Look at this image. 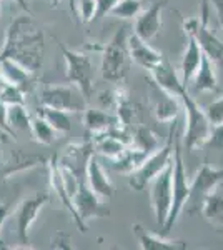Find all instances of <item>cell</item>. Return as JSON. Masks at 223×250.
Segmentation results:
<instances>
[{
  "label": "cell",
  "instance_id": "obj_21",
  "mask_svg": "<svg viewBox=\"0 0 223 250\" xmlns=\"http://www.w3.org/2000/svg\"><path fill=\"white\" fill-rule=\"evenodd\" d=\"M120 120L117 115H112L100 108H85L83 114V125L90 135L103 134V132L110 130L113 125H117Z\"/></svg>",
  "mask_w": 223,
  "mask_h": 250
},
{
  "label": "cell",
  "instance_id": "obj_20",
  "mask_svg": "<svg viewBox=\"0 0 223 250\" xmlns=\"http://www.w3.org/2000/svg\"><path fill=\"white\" fill-rule=\"evenodd\" d=\"M186 40H188V43H186L185 54H183V57H182L180 77H182V82L185 83V87H188V83L192 82L193 75L197 74L198 67H200L203 52H202V48L193 35H186Z\"/></svg>",
  "mask_w": 223,
  "mask_h": 250
},
{
  "label": "cell",
  "instance_id": "obj_10",
  "mask_svg": "<svg viewBox=\"0 0 223 250\" xmlns=\"http://www.w3.org/2000/svg\"><path fill=\"white\" fill-rule=\"evenodd\" d=\"M183 30L186 35H193L197 39L203 55H206L213 63H223V42L210 30L208 23L200 22L198 17H190L183 20Z\"/></svg>",
  "mask_w": 223,
  "mask_h": 250
},
{
  "label": "cell",
  "instance_id": "obj_16",
  "mask_svg": "<svg viewBox=\"0 0 223 250\" xmlns=\"http://www.w3.org/2000/svg\"><path fill=\"white\" fill-rule=\"evenodd\" d=\"M127 47H128V55H130L132 62L148 72L155 65H158V63L162 62V59H163L162 52L153 48L147 40L140 39L137 34H128Z\"/></svg>",
  "mask_w": 223,
  "mask_h": 250
},
{
  "label": "cell",
  "instance_id": "obj_40",
  "mask_svg": "<svg viewBox=\"0 0 223 250\" xmlns=\"http://www.w3.org/2000/svg\"><path fill=\"white\" fill-rule=\"evenodd\" d=\"M210 3H212V9H215L218 25H220L223 30V0H210Z\"/></svg>",
  "mask_w": 223,
  "mask_h": 250
},
{
  "label": "cell",
  "instance_id": "obj_7",
  "mask_svg": "<svg viewBox=\"0 0 223 250\" xmlns=\"http://www.w3.org/2000/svg\"><path fill=\"white\" fill-rule=\"evenodd\" d=\"M60 52H62L63 59H65L67 65V80L68 83H74L82 90V94L87 97H92L93 92V79H95V72H93L92 60L88 55L82 54V52L70 50L63 43H59Z\"/></svg>",
  "mask_w": 223,
  "mask_h": 250
},
{
  "label": "cell",
  "instance_id": "obj_18",
  "mask_svg": "<svg viewBox=\"0 0 223 250\" xmlns=\"http://www.w3.org/2000/svg\"><path fill=\"white\" fill-rule=\"evenodd\" d=\"M85 180H87L88 187H90L100 199H112L113 193H115L112 180L108 179L107 172L103 170L100 162L95 159V155H92L87 162V167H85Z\"/></svg>",
  "mask_w": 223,
  "mask_h": 250
},
{
  "label": "cell",
  "instance_id": "obj_11",
  "mask_svg": "<svg viewBox=\"0 0 223 250\" xmlns=\"http://www.w3.org/2000/svg\"><path fill=\"white\" fill-rule=\"evenodd\" d=\"M72 202H74L75 212L79 213L80 220H82L85 225H87V220H90V219L110 215V210L100 202V197L88 187L85 179L79 180L77 190L74 193V197H72Z\"/></svg>",
  "mask_w": 223,
  "mask_h": 250
},
{
  "label": "cell",
  "instance_id": "obj_12",
  "mask_svg": "<svg viewBox=\"0 0 223 250\" xmlns=\"http://www.w3.org/2000/svg\"><path fill=\"white\" fill-rule=\"evenodd\" d=\"M50 195L47 192L37 193V195L30 197V199L22 200L20 204L17 215H15V224H17V235L20 244H23V247L28 244V230L35 224L40 210L43 208V205L48 202Z\"/></svg>",
  "mask_w": 223,
  "mask_h": 250
},
{
  "label": "cell",
  "instance_id": "obj_24",
  "mask_svg": "<svg viewBox=\"0 0 223 250\" xmlns=\"http://www.w3.org/2000/svg\"><path fill=\"white\" fill-rule=\"evenodd\" d=\"M200 213L210 225L223 230V193L218 188H215L205 197Z\"/></svg>",
  "mask_w": 223,
  "mask_h": 250
},
{
  "label": "cell",
  "instance_id": "obj_25",
  "mask_svg": "<svg viewBox=\"0 0 223 250\" xmlns=\"http://www.w3.org/2000/svg\"><path fill=\"white\" fill-rule=\"evenodd\" d=\"M147 155L148 154H145V152L140 150V148L133 147V145H128V147L123 150V154L120 157H117L115 160H112V168L115 172L130 175L133 170H137V168L140 167L142 162L147 159Z\"/></svg>",
  "mask_w": 223,
  "mask_h": 250
},
{
  "label": "cell",
  "instance_id": "obj_2",
  "mask_svg": "<svg viewBox=\"0 0 223 250\" xmlns=\"http://www.w3.org/2000/svg\"><path fill=\"white\" fill-rule=\"evenodd\" d=\"M177 127H178L177 120H173L165 145H160L155 152L148 154L147 159L142 162L140 167L128 175V185H130L133 190H143L158 173L173 160V147H175V139H177Z\"/></svg>",
  "mask_w": 223,
  "mask_h": 250
},
{
  "label": "cell",
  "instance_id": "obj_45",
  "mask_svg": "<svg viewBox=\"0 0 223 250\" xmlns=\"http://www.w3.org/2000/svg\"><path fill=\"white\" fill-rule=\"evenodd\" d=\"M7 83H9V82H7V80H5V79H3V77H2V75H0V92H2V88H3V87H5V85H7Z\"/></svg>",
  "mask_w": 223,
  "mask_h": 250
},
{
  "label": "cell",
  "instance_id": "obj_31",
  "mask_svg": "<svg viewBox=\"0 0 223 250\" xmlns=\"http://www.w3.org/2000/svg\"><path fill=\"white\" fill-rule=\"evenodd\" d=\"M30 132L32 137H34L35 142L42 144V145H50L54 144L55 137H57V130L52 127L50 124L47 122L45 119H42L40 115L34 117L30 122Z\"/></svg>",
  "mask_w": 223,
  "mask_h": 250
},
{
  "label": "cell",
  "instance_id": "obj_38",
  "mask_svg": "<svg viewBox=\"0 0 223 250\" xmlns=\"http://www.w3.org/2000/svg\"><path fill=\"white\" fill-rule=\"evenodd\" d=\"M52 247H55V249H72L70 237H67L63 232H59L54 239H52Z\"/></svg>",
  "mask_w": 223,
  "mask_h": 250
},
{
  "label": "cell",
  "instance_id": "obj_44",
  "mask_svg": "<svg viewBox=\"0 0 223 250\" xmlns=\"http://www.w3.org/2000/svg\"><path fill=\"white\" fill-rule=\"evenodd\" d=\"M15 3H19L20 7H22L23 10H27V14H30V7H28V3H27V0H14Z\"/></svg>",
  "mask_w": 223,
  "mask_h": 250
},
{
  "label": "cell",
  "instance_id": "obj_28",
  "mask_svg": "<svg viewBox=\"0 0 223 250\" xmlns=\"http://www.w3.org/2000/svg\"><path fill=\"white\" fill-rule=\"evenodd\" d=\"M7 122H9V127L14 134L22 130H30L32 119L25 108V104L7 105Z\"/></svg>",
  "mask_w": 223,
  "mask_h": 250
},
{
  "label": "cell",
  "instance_id": "obj_26",
  "mask_svg": "<svg viewBox=\"0 0 223 250\" xmlns=\"http://www.w3.org/2000/svg\"><path fill=\"white\" fill-rule=\"evenodd\" d=\"M92 142H93V148H95L100 155L107 157V159H110V160H115L117 157H120L123 154L125 148L128 147V145L120 142L119 139H115V137L110 135L108 132L92 135Z\"/></svg>",
  "mask_w": 223,
  "mask_h": 250
},
{
  "label": "cell",
  "instance_id": "obj_46",
  "mask_svg": "<svg viewBox=\"0 0 223 250\" xmlns=\"http://www.w3.org/2000/svg\"><path fill=\"white\" fill-rule=\"evenodd\" d=\"M59 3H60V0H52V5H54V7H57Z\"/></svg>",
  "mask_w": 223,
  "mask_h": 250
},
{
  "label": "cell",
  "instance_id": "obj_3",
  "mask_svg": "<svg viewBox=\"0 0 223 250\" xmlns=\"http://www.w3.org/2000/svg\"><path fill=\"white\" fill-rule=\"evenodd\" d=\"M127 39V27H122L115 32L112 40L103 48L100 72H102L103 80H107V82L119 83L127 77L128 67H130L132 62L130 55H128Z\"/></svg>",
  "mask_w": 223,
  "mask_h": 250
},
{
  "label": "cell",
  "instance_id": "obj_29",
  "mask_svg": "<svg viewBox=\"0 0 223 250\" xmlns=\"http://www.w3.org/2000/svg\"><path fill=\"white\" fill-rule=\"evenodd\" d=\"M132 145L143 150L145 154H152V152H155L160 147V142H158V137L155 135V132H152L148 127L139 125L132 132Z\"/></svg>",
  "mask_w": 223,
  "mask_h": 250
},
{
  "label": "cell",
  "instance_id": "obj_37",
  "mask_svg": "<svg viewBox=\"0 0 223 250\" xmlns=\"http://www.w3.org/2000/svg\"><path fill=\"white\" fill-rule=\"evenodd\" d=\"M117 2L119 0H97V19L110 14V10L117 5Z\"/></svg>",
  "mask_w": 223,
  "mask_h": 250
},
{
  "label": "cell",
  "instance_id": "obj_17",
  "mask_svg": "<svg viewBox=\"0 0 223 250\" xmlns=\"http://www.w3.org/2000/svg\"><path fill=\"white\" fill-rule=\"evenodd\" d=\"M150 75H152L153 82H155L158 87L163 88L168 94L175 95L177 99H180V95L183 94L185 90H188V87H185V83L182 82L180 74H178L172 63L165 57L162 59V62L158 63V65H155L150 70Z\"/></svg>",
  "mask_w": 223,
  "mask_h": 250
},
{
  "label": "cell",
  "instance_id": "obj_35",
  "mask_svg": "<svg viewBox=\"0 0 223 250\" xmlns=\"http://www.w3.org/2000/svg\"><path fill=\"white\" fill-rule=\"evenodd\" d=\"M205 114L208 117V120L212 122V125H218L223 122V95L218 97L217 100L210 102L205 108Z\"/></svg>",
  "mask_w": 223,
  "mask_h": 250
},
{
  "label": "cell",
  "instance_id": "obj_22",
  "mask_svg": "<svg viewBox=\"0 0 223 250\" xmlns=\"http://www.w3.org/2000/svg\"><path fill=\"white\" fill-rule=\"evenodd\" d=\"M195 92H213L218 88L217 74H215V63L206 55L202 57L200 67H198L197 74L193 75L192 82L188 83Z\"/></svg>",
  "mask_w": 223,
  "mask_h": 250
},
{
  "label": "cell",
  "instance_id": "obj_9",
  "mask_svg": "<svg viewBox=\"0 0 223 250\" xmlns=\"http://www.w3.org/2000/svg\"><path fill=\"white\" fill-rule=\"evenodd\" d=\"M172 173H173V160L148 184L152 210L155 213V222L160 227L165 225L170 207H172Z\"/></svg>",
  "mask_w": 223,
  "mask_h": 250
},
{
  "label": "cell",
  "instance_id": "obj_30",
  "mask_svg": "<svg viewBox=\"0 0 223 250\" xmlns=\"http://www.w3.org/2000/svg\"><path fill=\"white\" fill-rule=\"evenodd\" d=\"M47 157L43 155H35V154H23V152H19V154L14 155V160L7 162V167L3 170V175H10V173L17 172V170H25V168L35 167V165H42L47 164Z\"/></svg>",
  "mask_w": 223,
  "mask_h": 250
},
{
  "label": "cell",
  "instance_id": "obj_23",
  "mask_svg": "<svg viewBox=\"0 0 223 250\" xmlns=\"http://www.w3.org/2000/svg\"><path fill=\"white\" fill-rule=\"evenodd\" d=\"M32 74L34 72L28 70L27 67H23L22 63L17 62L14 59H0V75L7 80L9 83L19 85L25 90V87L30 83Z\"/></svg>",
  "mask_w": 223,
  "mask_h": 250
},
{
  "label": "cell",
  "instance_id": "obj_42",
  "mask_svg": "<svg viewBox=\"0 0 223 250\" xmlns=\"http://www.w3.org/2000/svg\"><path fill=\"white\" fill-rule=\"evenodd\" d=\"M77 2L79 0H68V5H70V10L74 14V17H79V10H77Z\"/></svg>",
  "mask_w": 223,
  "mask_h": 250
},
{
  "label": "cell",
  "instance_id": "obj_27",
  "mask_svg": "<svg viewBox=\"0 0 223 250\" xmlns=\"http://www.w3.org/2000/svg\"><path fill=\"white\" fill-rule=\"evenodd\" d=\"M37 115H40L42 119H45L57 132H60V134L70 132L72 120H70L68 112L59 110V108H52V107H47V105H42V104H40V107L37 108Z\"/></svg>",
  "mask_w": 223,
  "mask_h": 250
},
{
  "label": "cell",
  "instance_id": "obj_6",
  "mask_svg": "<svg viewBox=\"0 0 223 250\" xmlns=\"http://www.w3.org/2000/svg\"><path fill=\"white\" fill-rule=\"evenodd\" d=\"M223 182V168H215L212 165L203 164L198 172L193 177L192 184H190V195L186 200L183 210L188 215H197L200 213L202 204H203L205 197L210 192L218 188V185Z\"/></svg>",
  "mask_w": 223,
  "mask_h": 250
},
{
  "label": "cell",
  "instance_id": "obj_32",
  "mask_svg": "<svg viewBox=\"0 0 223 250\" xmlns=\"http://www.w3.org/2000/svg\"><path fill=\"white\" fill-rule=\"evenodd\" d=\"M142 12L140 0H119L117 5L110 10V14L117 19L123 20H135Z\"/></svg>",
  "mask_w": 223,
  "mask_h": 250
},
{
  "label": "cell",
  "instance_id": "obj_43",
  "mask_svg": "<svg viewBox=\"0 0 223 250\" xmlns=\"http://www.w3.org/2000/svg\"><path fill=\"white\" fill-rule=\"evenodd\" d=\"M9 137H10L9 132H5L2 127H0V144H5L7 140H9Z\"/></svg>",
  "mask_w": 223,
  "mask_h": 250
},
{
  "label": "cell",
  "instance_id": "obj_13",
  "mask_svg": "<svg viewBox=\"0 0 223 250\" xmlns=\"http://www.w3.org/2000/svg\"><path fill=\"white\" fill-rule=\"evenodd\" d=\"M150 105H152V114L158 122L172 124L180 114V104L177 97L165 92L155 82L150 83Z\"/></svg>",
  "mask_w": 223,
  "mask_h": 250
},
{
  "label": "cell",
  "instance_id": "obj_15",
  "mask_svg": "<svg viewBox=\"0 0 223 250\" xmlns=\"http://www.w3.org/2000/svg\"><path fill=\"white\" fill-rule=\"evenodd\" d=\"M47 165H48V177H50L52 190H54L55 195L59 197L60 202L63 204V207H67V210L70 212L72 219H74L77 227L80 229V232H87V225L80 220L79 213L75 212L74 202H72V195L68 193L67 187H65V182H63V177H62V172H60V165H59V159H57V155L50 157Z\"/></svg>",
  "mask_w": 223,
  "mask_h": 250
},
{
  "label": "cell",
  "instance_id": "obj_36",
  "mask_svg": "<svg viewBox=\"0 0 223 250\" xmlns=\"http://www.w3.org/2000/svg\"><path fill=\"white\" fill-rule=\"evenodd\" d=\"M210 150H223V122L218 125H212V132L205 144Z\"/></svg>",
  "mask_w": 223,
  "mask_h": 250
},
{
  "label": "cell",
  "instance_id": "obj_39",
  "mask_svg": "<svg viewBox=\"0 0 223 250\" xmlns=\"http://www.w3.org/2000/svg\"><path fill=\"white\" fill-rule=\"evenodd\" d=\"M0 127H2L5 132H9L10 135H15L14 132L10 130L9 122H7V105L2 102V100H0Z\"/></svg>",
  "mask_w": 223,
  "mask_h": 250
},
{
  "label": "cell",
  "instance_id": "obj_34",
  "mask_svg": "<svg viewBox=\"0 0 223 250\" xmlns=\"http://www.w3.org/2000/svg\"><path fill=\"white\" fill-rule=\"evenodd\" d=\"M79 19L83 23H90L97 19V0H79L77 2Z\"/></svg>",
  "mask_w": 223,
  "mask_h": 250
},
{
  "label": "cell",
  "instance_id": "obj_4",
  "mask_svg": "<svg viewBox=\"0 0 223 250\" xmlns=\"http://www.w3.org/2000/svg\"><path fill=\"white\" fill-rule=\"evenodd\" d=\"M180 100L185 108V148L188 152H192L198 147H205L210 132H212V122L208 120L203 108L198 105L197 100L190 95L188 90H185L180 95Z\"/></svg>",
  "mask_w": 223,
  "mask_h": 250
},
{
  "label": "cell",
  "instance_id": "obj_1",
  "mask_svg": "<svg viewBox=\"0 0 223 250\" xmlns=\"http://www.w3.org/2000/svg\"><path fill=\"white\" fill-rule=\"evenodd\" d=\"M14 59L35 72L42 67L43 34L28 17L15 19L7 29L5 42L0 50V59Z\"/></svg>",
  "mask_w": 223,
  "mask_h": 250
},
{
  "label": "cell",
  "instance_id": "obj_5",
  "mask_svg": "<svg viewBox=\"0 0 223 250\" xmlns=\"http://www.w3.org/2000/svg\"><path fill=\"white\" fill-rule=\"evenodd\" d=\"M190 195V184L186 180V170L183 164V152L182 145L178 142V134L175 139V147H173V173H172V207H170L168 217L165 225L162 227L163 235L172 230L177 219L183 212V207Z\"/></svg>",
  "mask_w": 223,
  "mask_h": 250
},
{
  "label": "cell",
  "instance_id": "obj_41",
  "mask_svg": "<svg viewBox=\"0 0 223 250\" xmlns=\"http://www.w3.org/2000/svg\"><path fill=\"white\" fill-rule=\"evenodd\" d=\"M10 213V205L7 204H0V227L3 225V222L7 220V217H9Z\"/></svg>",
  "mask_w": 223,
  "mask_h": 250
},
{
  "label": "cell",
  "instance_id": "obj_8",
  "mask_svg": "<svg viewBox=\"0 0 223 250\" xmlns=\"http://www.w3.org/2000/svg\"><path fill=\"white\" fill-rule=\"evenodd\" d=\"M40 104L72 114V112H82L87 108V97L74 83L47 85L40 92Z\"/></svg>",
  "mask_w": 223,
  "mask_h": 250
},
{
  "label": "cell",
  "instance_id": "obj_33",
  "mask_svg": "<svg viewBox=\"0 0 223 250\" xmlns=\"http://www.w3.org/2000/svg\"><path fill=\"white\" fill-rule=\"evenodd\" d=\"M0 100L5 105H15V104H25V90L14 83H7L0 92Z\"/></svg>",
  "mask_w": 223,
  "mask_h": 250
},
{
  "label": "cell",
  "instance_id": "obj_19",
  "mask_svg": "<svg viewBox=\"0 0 223 250\" xmlns=\"http://www.w3.org/2000/svg\"><path fill=\"white\" fill-rule=\"evenodd\" d=\"M132 230L142 250H180L186 247V242L177 239H167L165 235H155L142 227L140 224H133Z\"/></svg>",
  "mask_w": 223,
  "mask_h": 250
},
{
  "label": "cell",
  "instance_id": "obj_14",
  "mask_svg": "<svg viewBox=\"0 0 223 250\" xmlns=\"http://www.w3.org/2000/svg\"><path fill=\"white\" fill-rule=\"evenodd\" d=\"M167 0H155L147 10H142L139 14V17L135 19V25H133V34H137L140 39L153 40L160 34L162 30V10L165 7Z\"/></svg>",
  "mask_w": 223,
  "mask_h": 250
}]
</instances>
